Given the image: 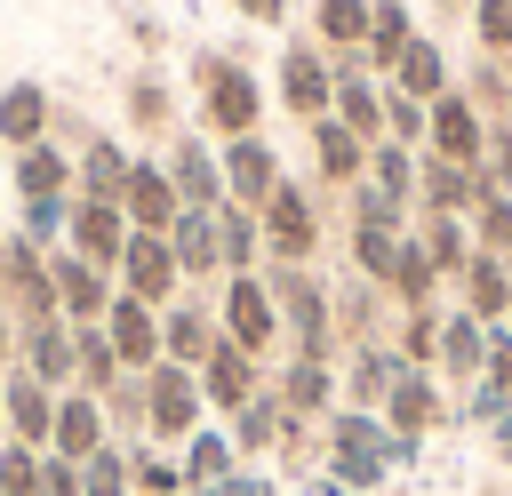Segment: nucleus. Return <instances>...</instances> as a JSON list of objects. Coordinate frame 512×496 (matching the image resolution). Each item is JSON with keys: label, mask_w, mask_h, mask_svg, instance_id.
I'll return each mask as SVG.
<instances>
[{"label": "nucleus", "mask_w": 512, "mask_h": 496, "mask_svg": "<svg viewBox=\"0 0 512 496\" xmlns=\"http://www.w3.org/2000/svg\"><path fill=\"white\" fill-rule=\"evenodd\" d=\"M472 248L512 256V192H488V200L472 208Z\"/></svg>", "instance_id": "38"}, {"label": "nucleus", "mask_w": 512, "mask_h": 496, "mask_svg": "<svg viewBox=\"0 0 512 496\" xmlns=\"http://www.w3.org/2000/svg\"><path fill=\"white\" fill-rule=\"evenodd\" d=\"M256 224H264V256L272 264H312L320 256V192L312 184L280 176V192L256 208Z\"/></svg>", "instance_id": "4"}, {"label": "nucleus", "mask_w": 512, "mask_h": 496, "mask_svg": "<svg viewBox=\"0 0 512 496\" xmlns=\"http://www.w3.org/2000/svg\"><path fill=\"white\" fill-rule=\"evenodd\" d=\"M232 8H240L248 24H280V16H288V0H232Z\"/></svg>", "instance_id": "46"}, {"label": "nucleus", "mask_w": 512, "mask_h": 496, "mask_svg": "<svg viewBox=\"0 0 512 496\" xmlns=\"http://www.w3.org/2000/svg\"><path fill=\"white\" fill-rule=\"evenodd\" d=\"M456 312H472V320L504 328V312H512V256H488V248H472V264L456 272Z\"/></svg>", "instance_id": "19"}, {"label": "nucleus", "mask_w": 512, "mask_h": 496, "mask_svg": "<svg viewBox=\"0 0 512 496\" xmlns=\"http://www.w3.org/2000/svg\"><path fill=\"white\" fill-rule=\"evenodd\" d=\"M48 128H56V104H48V88H40V80H16V88H0V144H8V152H32V144H48Z\"/></svg>", "instance_id": "25"}, {"label": "nucleus", "mask_w": 512, "mask_h": 496, "mask_svg": "<svg viewBox=\"0 0 512 496\" xmlns=\"http://www.w3.org/2000/svg\"><path fill=\"white\" fill-rule=\"evenodd\" d=\"M384 344H392L408 368H432V360H440V304H432V312H392V336H384Z\"/></svg>", "instance_id": "36"}, {"label": "nucleus", "mask_w": 512, "mask_h": 496, "mask_svg": "<svg viewBox=\"0 0 512 496\" xmlns=\"http://www.w3.org/2000/svg\"><path fill=\"white\" fill-rule=\"evenodd\" d=\"M280 104H288L296 120H328V104H336V72H328L320 40H288V56H280Z\"/></svg>", "instance_id": "12"}, {"label": "nucleus", "mask_w": 512, "mask_h": 496, "mask_svg": "<svg viewBox=\"0 0 512 496\" xmlns=\"http://www.w3.org/2000/svg\"><path fill=\"white\" fill-rule=\"evenodd\" d=\"M0 496H40V448L0 432Z\"/></svg>", "instance_id": "39"}, {"label": "nucleus", "mask_w": 512, "mask_h": 496, "mask_svg": "<svg viewBox=\"0 0 512 496\" xmlns=\"http://www.w3.org/2000/svg\"><path fill=\"white\" fill-rule=\"evenodd\" d=\"M8 368H16V320L0 312V376H8Z\"/></svg>", "instance_id": "48"}, {"label": "nucleus", "mask_w": 512, "mask_h": 496, "mask_svg": "<svg viewBox=\"0 0 512 496\" xmlns=\"http://www.w3.org/2000/svg\"><path fill=\"white\" fill-rule=\"evenodd\" d=\"M288 496H352V488H344V480H328V472H312V480H296Z\"/></svg>", "instance_id": "47"}, {"label": "nucleus", "mask_w": 512, "mask_h": 496, "mask_svg": "<svg viewBox=\"0 0 512 496\" xmlns=\"http://www.w3.org/2000/svg\"><path fill=\"white\" fill-rule=\"evenodd\" d=\"M272 400H280L288 416L320 424V416L336 408V360H280V368H272Z\"/></svg>", "instance_id": "22"}, {"label": "nucleus", "mask_w": 512, "mask_h": 496, "mask_svg": "<svg viewBox=\"0 0 512 496\" xmlns=\"http://www.w3.org/2000/svg\"><path fill=\"white\" fill-rule=\"evenodd\" d=\"M144 408H152V448H184L200 424H208V400H200V376L192 368H176V360H160L152 376H144Z\"/></svg>", "instance_id": "5"}, {"label": "nucleus", "mask_w": 512, "mask_h": 496, "mask_svg": "<svg viewBox=\"0 0 512 496\" xmlns=\"http://www.w3.org/2000/svg\"><path fill=\"white\" fill-rule=\"evenodd\" d=\"M40 496H88V488H80V464H64V456H40Z\"/></svg>", "instance_id": "44"}, {"label": "nucleus", "mask_w": 512, "mask_h": 496, "mask_svg": "<svg viewBox=\"0 0 512 496\" xmlns=\"http://www.w3.org/2000/svg\"><path fill=\"white\" fill-rule=\"evenodd\" d=\"M440 384L448 392H464V384H480V368H488V320H472V312H440Z\"/></svg>", "instance_id": "18"}, {"label": "nucleus", "mask_w": 512, "mask_h": 496, "mask_svg": "<svg viewBox=\"0 0 512 496\" xmlns=\"http://www.w3.org/2000/svg\"><path fill=\"white\" fill-rule=\"evenodd\" d=\"M224 496H288V488H280V480H272L264 464H240V472L224 480Z\"/></svg>", "instance_id": "45"}, {"label": "nucleus", "mask_w": 512, "mask_h": 496, "mask_svg": "<svg viewBox=\"0 0 512 496\" xmlns=\"http://www.w3.org/2000/svg\"><path fill=\"white\" fill-rule=\"evenodd\" d=\"M448 424H456V392L440 384V368H408V376L392 384V400H384V432L432 440V432H448Z\"/></svg>", "instance_id": "7"}, {"label": "nucleus", "mask_w": 512, "mask_h": 496, "mask_svg": "<svg viewBox=\"0 0 512 496\" xmlns=\"http://www.w3.org/2000/svg\"><path fill=\"white\" fill-rule=\"evenodd\" d=\"M440 8H472V0H440Z\"/></svg>", "instance_id": "51"}, {"label": "nucleus", "mask_w": 512, "mask_h": 496, "mask_svg": "<svg viewBox=\"0 0 512 496\" xmlns=\"http://www.w3.org/2000/svg\"><path fill=\"white\" fill-rule=\"evenodd\" d=\"M160 168H168V184H176L184 208H224V152L208 136H176Z\"/></svg>", "instance_id": "13"}, {"label": "nucleus", "mask_w": 512, "mask_h": 496, "mask_svg": "<svg viewBox=\"0 0 512 496\" xmlns=\"http://www.w3.org/2000/svg\"><path fill=\"white\" fill-rule=\"evenodd\" d=\"M472 32L480 56H512V0H472Z\"/></svg>", "instance_id": "41"}, {"label": "nucleus", "mask_w": 512, "mask_h": 496, "mask_svg": "<svg viewBox=\"0 0 512 496\" xmlns=\"http://www.w3.org/2000/svg\"><path fill=\"white\" fill-rule=\"evenodd\" d=\"M192 112H200L208 144H240V136H256V120H264V88H256L248 64H232V56H200Z\"/></svg>", "instance_id": "2"}, {"label": "nucleus", "mask_w": 512, "mask_h": 496, "mask_svg": "<svg viewBox=\"0 0 512 496\" xmlns=\"http://www.w3.org/2000/svg\"><path fill=\"white\" fill-rule=\"evenodd\" d=\"M16 368L40 376L48 392H72V320H40L16 336Z\"/></svg>", "instance_id": "24"}, {"label": "nucleus", "mask_w": 512, "mask_h": 496, "mask_svg": "<svg viewBox=\"0 0 512 496\" xmlns=\"http://www.w3.org/2000/svg\"><path fill=\"white\" fill-rule=\"evenodd\" d=\"M96 328L112 336V352H120V368H128V376H152V368H160V312H152V304L112 296Z\"/></svg>", "instance_id": "14"}, {"label": "nucleus", "mask_w": 512, "mask_h": 496, "mask_svg": "<svg viewBox=\"0 0 512 496\" xmlns=\"http://www.w3.org/2000/svg\"><path fill=\"white\" fill-rule=\"evenodd\" d=\"M280 424H288V408L272 400V384L248 400V408H232L224 416V432H232V456L240 464H272V448H280Z\"/></svg>", "instance_id": "27"}, {"label": "nucleus", "mask_w": 512, "mask_h": 496, "mask_svg": "<svg viewBox=\"0 0 512 496\" xmlns=\"http://www.w3.org/2000/svg\"><path fill=\"white\" fill-rule=\"evenodd\" d=\"M512 408V392H496V384H464V416H480L488 432H496V416Z\"/></svg>", "instance_id": "43"}, {"label": "nucleus", "mask_w": 512, "mask_h": 496, "mask_svg": "<svg viewBox=\"0 0 512 496\" xmlns=\"http://www.w3.org/2000/svg\"><path fill=\"white\" fill-rule=\"evenodd\" d=\"M48 424H56V392H48L40 376H24V368H8V376H0V432L48 456Z\"/></svg>", "instance_id": "15"}, {"label": "nucleus", "mask_w": 512, "mask_h": 496, "mask_svg": "<svg viewBox=\"0 0 512 496\" xmlns=\"http://www.w3.org/2000/svg\"><path fill=\"white\" fill-rule=\"evenodd\" d=\"M400 376H408V360H400L392 344H360V352L336 360V408H368V416H384V400H392Z\"/></svg>", "instance_id": "9"}, {"label": "nucleus", "mask_w": 512, "mask_h": 496, "mask_svg": "<svg viewBox=\"0 0 512 496\" xmlns=\"http://www.w3.org/2000/svg\"><path fill=\"white\" fill-rule=\"evenodd\" d=\"M176 464H184V488H216V480H232V472H240V456H232V432H224L216 416H208V424H200V432L176 448Z\"/></svg>", "instance_id": "30"}, {"label": "nucleus", "mask_w": 512, "mask_h": 496, "mask_svg": "<svg viewBox=\"0 0 512 496\" xmlns=\"http://www.w3.org/2000/svg\"><path fill=\"white\" fill-rule=\"evenodd\" d=\"M496 448H504V456H512V408H504V416H496Z\"/></svg>", "instance_id": "49"}, {"label": "nucleus", "mask_w": 512, "mask_h": 496, "mask_svg": "<svg viewBox=\"0 0 512 496\" xmlns=\"http://www.w3.org/2000/svg\"><path fill=\"white\" fill-rule=\"evenodd\" d=\"M120 216H128V232H168V224L184 216V200H176V184H168V168H160V160H136V168H128Z\"/></svg>", "instance_id": "20"}, {"label": "nucleus", "mask_w": 512, "mask_h": 496, "mask_svg": "<svg viewBox=\"0 0 512 496\" xmlns=\"http://www.w3.org/2000/svg\"><path fill=\"white\" fill-rule=\"evenodd\" d=\"M384 88H400V96H416V104H440V96L456 88V80H448V48L416 32V40H408V56L392 64V80H384Z\"/></svg>", "instance_id": "28"}, {"label": "nucleus", "mask_w": 512, "mask_h": 496, "mask_svg": "<svg viewBox=\"0 0 512 496\" xmlns=\"http://www.w3.org/2000/svg\"><path fill=\"white\" fill-rule=\"evenodd\" d=\"M136 496H184V464L168 448H136Z\"/></svg>", "instance_id": "40"}, {"label": "nucleus", "mask_w": 512, "mask_h": 496, "mask_svg": "<svg viewBox=\"0 0 512 496\" xmlns=\"http://www.w3.org/2000/svg\"><path fill=\"white\" fill-rule=\"evenodd\" d=\"M216 152H224V200L232 208H264L280 192V160H272L264 136H240V144H216Z\"/></svg>", "instance_id": "17"}, {"label": "nucleus", "mask_w": 512, "mask_h": 496, "mask_svg": "<svg viewBox=\"0 0 512 496\" xmlns=\"http://www.w3.org/2000/svg\"><path fill=\"white\" fill-rule=\"evenodd\" d=\"M184 496H224V480H216V488H184Z\"/></svg>", "instance_id": "50"}, {"label": "nucleus", "mask_w": 512, "mask_h": 496, "mask_svg": "<svg viewBox=\"0 0 512 496\" xmlns=\"http://www.w3.org/2000/svg\"><path fill=\"white\" fill-rule=\"evenodd\" d=\"M168 248H176V264H184V280L200 288V280H224V248H216V208H184L176 224H168Z\"/></svg>", "instance_id": "26"}, {"label": "nucleus", "mask_w": 512, "mask_h": 496, "mask_svg": "<svg viewBox=\"0 0 512 496\" xmlns=\"http://www.w3.org/2000/svg\"><path fill=\"white\" fill-rule=\"evenodd\" d=\"M16 200H72V152L56 136L16 152Z\"/></svg>", "instance_id": "29"}, {"label": "nucleus", "mask_w": 512, "mask_h": 496, "mask_svg": "<svg viewBox=\"0 0 512 496\" xmlns=\"http://www.w3.org/2000/svg\"><path fill=\"white\" fill-rule=\"evenodd\" d=\"M112 280H120V296H136V304H152V312H168V304L184 296V264H176L168 232H128Z\"/></svg>", "instance_id": "6"}, {"label": "nucleus", "mask_w": 512, "mask_h": 496, "mask_svg": "<svg viewBox=\"0 0 512 496\" xmlns=\"http://www.w3.org/2000/svg\"><path fill=\"white\" fill-rule=\"evenodd\" d=\"M64 248H72V256H88V264H104V272H120L128 216H120L112 200H72V232H64Z\"/></svg>", "instance_id": "21"}, {"label": "nucleus", "mask_w": 512, "mask_h": 496, "mask_svg": "<svg viewBox=\"0 0 512 496\" xmlns=\"http://www.w3.org/2000/svg\"><path fill=\"white\" fill-rule=\"evenodd\" d=\"M192 376H200V400H208V416H216V424H224L232 408H248V400L272 384V368H264L256 352H240V344H216Z\"/></svg>", "instance_id": "8"}, {"label": "nucleus", "mask_w": 512, "mask_h": 496, "mask_svg": "<svg viewBox=\"0 0 512 496\" xmlns=\"http://www.w3.org/2000/svg\"><path fill=\"white\" fill-rule=\"evenodd\" d=\"M504 328H512V312H504Z\"/></svg>", "instance_id": "52"}, {"label": "nucleus", "mask_w": 512, "mask_h": 496, "mask_svg": "<svg viewBox=\"0 0 512 496\" xmlns=\"http://www.w3.org/2000/svg\"><path fill=\"white\" fill-rule=\"evenodd\" d=\"M480 384L512 392V328H488V368H480Z\"/></svg>", "instance_id": "42"}, {"label": "nucleus", "mask_w": 512, "mask_h": 496, "mask_svg": "<svg viewBox=\"0 0 512 496\" xmlns=\"http://www.w3.org/2000/svg\"><path fill=\"white\" fill-rule=\"evenodd\" d=\"M224 344V328H216V296H176L168 312H160V360H176V368H200L208 352Z\"/></svg>", "instance_id": "11"}, {"label": "nucleus", "mask_w": 512, "mask_h": 496, "mask_svg": "<svg viewBox=\"0 0 512 496\" xmlns=\"http://www.w3.org/2000/svg\"><path fill=\"white\" fill-rule=\"evenodd\" d=\"M16 232L32 240V248H64V232H72V200H24V216H16Z\"/></svg>", "instance_id": "37"}, {"label": "nucleus", "mask_w": 512, "mask_h": 496, "mask_svg": "<svg viewBox=\"0 0 512 496\" xmlns=\"http://www.w3.org/2000/svg\"><path fill=\"white\" fill-rule=\"evenodd\" d=\"M48 272H56V312H64L72 328H96V320H104V304L120 296V280H112L104 264L72 256V248H56V256H48Z\"/></svg>", "instance_id": "10"}, {"label": "nucleus", "mask_w": 512, "mask_h": 496, "mask_svg": "<svg viewBox=\"0 0 512 496\" xmlns=\"http://www.w3.org/2000/svg\"><path fill=\"white\" fill-rule=\"evenodd\" d=\"M128 368H120V352H112V336L104 328H72V392H112Z\"/></svg>", "instance_id": "31"}, {"label": "nucleus", "mask_w": 512, "mask_h": 496, "mask_svg": "<svg viewBox=\"0 0 512 496\" xmlns=\"http://www.w3.org/2000/svg\"><path fill=\"white\" fill-rule=\"evenodd\" d=\"M104 440H112V424H104V400H96V392H56L48 456H64V464H88Z\"/></svg>", "instance_id": "16"}, {"label": "nucleus", "mask_w": 512, "mask_h": 496, "mask_svg": "<svg viewBox=\"0 0 512 496\" xmlns=\"http://www.w3.org/2000/svg\"><path fill=\"white\" fill-rule=\"evenodd\" d=\"M104 424H112V440H128V448H152V408H144V376H120V384L104 392Z\"/></svg>", "instance_id": "33"}, {"label": "nucleus", "mask_w": 512, "mask_h": 496, "mask_svg": "<svg viewBox=\"0 0 512 496\" xmlns=\"http://www.w3.org/2000/svg\"><path fill=\"white\" fill-rule=\"evenodd\" d=\"M216 328H224V344L256 352L264 368H272V352L288 344V336H280V304H272L264 272H224V288H216Z\"/></svg>", "instance_id": "3"}, {"label": "nucleus", "mask_w": 512, "mask_h": 496, "mask_svg": "<svg viewBox=\"0 0 512 496\" xmlns=\"http://www.w3.org/2000/svg\"><path fill=\"white\" fill-rule=\"evenodd\" d=\"M128 128H136V136L176 128V96H168V80H160V72H136V80H128Z\"/></svg>", "instance_id": "35"}, {"label": "nucleus", "mask_w": 512, "mask_h": 496, "mask_svg": "<svg viewBox=\"0 0 512 496\" xmlns=\"http://www.w3.org/2000/svg\"><path fill=\"white\" fill-rule=\"evenodd\" d=\"M80 488H88V496H136V448H128V440H104V448L80 464Z\"/></svg>", "instance_id": "34"}, {"label": "nucleus", "mask_w": 512, "mask_h": 496, "mask_svg": "<svg viewBox=\"0 0 512 496\" xmlns=\"http://www.w3.org/2000/svg\"><path fill=\"white\" fill-rule=\"evenodd\" d=\"M312 40H320V56H360V40H368V0H320V8H312Z\"/></svg>", "instance_id": "32"}, {"label": "nucleus", "mask_w": 512, "mask_h": 496, "mask_svg": "<svg viewBox=\"0 0 512 496\" xmlns=\"http://www.w3.org/2000/svg\"><path fill=\"white\" fill-rule=\"evenodd\" d=\"M416 448H424V440L384 432V416H368V408H328V416H320V472L344 480L352 496H368V488H384L392 472H408Z\"/></svg>", "instance_id": "1"}, {"label": "nucleus", "mask_w": 512, "mask_h": 496, "mask_svg": "<svg viewBox=\"0 0 512 496\" xmlns=\"http://www.w3.org/2000/svg\"><path fill=\"white\" fill-rule=\"evenodd\" d=\"M312 176L328 192H352L368 176V136H352L344 120H312Z\"/></svg>", "instance_id": "23"}]
</instances>
